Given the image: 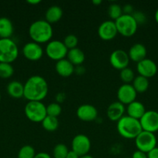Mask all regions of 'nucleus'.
<instances>
[{
    "label": "nucleus",
    "instance_id": "20e7f679",
    "mask_svg": "<svg viewBox=\"0 0 158 158\" xmlns=\"http://www.w3.org/2000/svg\"><path fill=\"white\" fill-rule=\"evenodd\" d=\"M18 55V46L12 39H0V63H12Z\"/></svg>",
    "mask_w": 158,
    "mask_h": 158
},
{
    "label": "nucleus",
    "instance_id": "423d86ee",
    "mask_svg": "<svg viewBox=\"0 0 158 158\" xmlns=\"http://www.w3.org/2000/svg\"><path fill=\"white\" fill-rule=\"evenodd\" d=\"M118 33L125 37H130L136 33L138 24L132 15L122 14L115 21Z\"/></svg>",
    "mask_w": 158,
    "mask_h": 158
},
{
    "label": "nucleus",
    "instance_id": "c03bdc74",
    "mask_svg": "<svg viewBox=\"0 0 158 158\" xmlns=\"http://www.w3.org/2000/svg\"><path fill=\"white\" fill-rule=\"evenodd\" d=\"M79 158H94V157H93L92 156L89 155V154H86V155L81 156V157H80Z\"/></svg>",
    "mask_w": 158,
    "mask_h": 158
},
{
    "label": "nucleus",
    "instance_id": "58836bf2",
    "mask_svg": "<svg viewBox=\"0 0 158 158\" xmlns=\"http://www.w3.org/2000/svg\"><path fill=\"white\" fill-rule=\"evenodd\" d=\"M56 99H57V101L58 103H62L65 99V94L64 93H59L56 97Z\"/></svg>",
    "mask_w": 158,
    "mask_h": 158
},
{
    "label": "nucleus",
    "instance_id": "72a5a7b5",
    "mask_svg": "<svg viewBox=\"0 0 158 158\" xmlns=\"http://www.w3.org/2000/svg\"><path fill=\"white\" fill-rule=\"evenodd\" d=\"M132 16L134 18V19L136 20V23L138 25L143 24L146 20H147V17H146L145 14L142 12H139V11H136V12L134 11L133 13L132 14Z\"/></svg>",
    "mask_w": 158,
    "mask_h": 158
},
{
    "label": "nucleus",
    "instance_id": "6e6552de",
    "mask_svg": "<svg viewBox=\"0 0 158 158\" xmlns=\"http://www.w3.org/2000/svg\"><path fill=\"white\" fill-rule=\"evenodd\" d=\"M45 52L50 59L57 62L65 59L68 49H67L63 42L60 40H52L46 44Z\"/></svg>",
    "mask_w": 158,
    "mask_h": 158
},
{
    "label": "nucleus",
    "instance_id": "b1692460",
    "mask_svg": "<svg viewBox=\"0 0 158 158\" xmlns=\"http://www.w3.org/2000/svg\"><path fill=\"white\" fill-rule=\"evenodd\" d=\"M67 57H68L67 59L74 66H81L85 60V55L84 52L77 47L69 49L67 54Z\"/></svg>",
    "mask_w": 158,
    "mask_h": 158
},
{
    "label": "nucleus",
    "instance_id": "7ed1b4c3",
    "mask_svg": "<svg viewBox=\"0 0 158 158\" xmlns=\"http://www.w3.org/2000/svg\"><path fill=\"white\" fill-rule=\"evenodd\" d=\"M116 128L121 137L129 140H135V138L143 131L139 120L129 116H123L117 122Z\"/></svg>",
    "mask_w": 158,
    "mask_h": 158
},
{
    "label": "nucleus",
    "instance_id": "4be33fe9",
    "mask_svg": "<svg viewBox=\"0 0 158 158\" xmlns=\"http://www.w3.org/2000/svg\"><path fill=\"white\" fill-rule=\"evenodd\" d=\"M13 31L12 21L7 17H0V39H9Z\"/></svg>",
    "mask_w": 158,
    "mask_h": 158
},
{
    "label": "nucleus",
    "instance_id": "412c9836",
    "mask_svg": "<svg viewBox=\"0 0 158 158\" xmlns=\"http://www.w3.org/2000/svg\"><path fill=\"white\" fill-rule=\"evenodd\" d=\"M63 16V10L58 6H51L45 12V20L51 24L60 21Z\"/></svg>",
    "mask_w": 158,
    "mask_h": 158
},
{
    "label": "nucleus",
    "instance_id": "79ce46f5",
    "mask_svg": "<svg viewBox=\"0 0 158 158\" xmlns=\"http://www.w3.org/2000/svg\"><path fill=\"white\" fill-rule=\"evenodd\" d=\"M92 3L95 6H99L102 3V0H93Z\"/></svg>",
    "mask_w": 158,
    "mask_h": 158
},
{
    "label": "nucleus",
    "instance_id": "a878e982",
    "mask_svg": "<svg viewBox=\"0 0 158 158\" xmlns=\"http://www.w3.org/2000/svg\"><path fill=\"white\" fill-rule=\"evenodd\" d=\"M41 123L43 129L49 132H54L57 131L59 127V120L57 117H50V116H46Z\"/></svg>",
    "mask_w": 158,
    "mask_h": 158
},
{
    "label": "nucleus",
    "instance_id": "a18cd8bd",
    "mask_svg": "<svg viewBox=\"0 0 158 158\" xmlns=\"http://www.w3.org/2000/svg\"><path fill=\"white\" fill-rule=\"evenodd\" d=\"M0 103H1V93H0Z\"/></svg>",
    "mask_w": 158,
    "mask_h": 158
},
{
    "label": "nucleus",
    "instance_id": "bb28decb",
    "mask_svg": "<svg viewBox=\"0 0 158 158\" xmlns=\"http://www.w3.org/2000/svg\"><path fill=\"white\" fill-rule=\"evenodd\" d=\"M122 14H123V12H122V8L120 5L113 3V4H111L108 6V15L112 19L116 21Z\"/></svg>",
    "mask_w": 158,
    "mask_h": 158
},
{
    "label": "nucleus",
    "instance_id": "f03ea898",
    "mask_svg": "<svg viewBox=\"0 0 158 158\" xmlns=\"http://www.w3.org/2000/svg\"><path fill=\"white\" fill-rule=\"evenodd\" d=\"M54 34L51 24L45 19H39L33 22L29 26V35L35 43H49Z\"/></svg>",
    "mask_w": 158,
    "mask_h": 158
},
{
    "label": "nucleus",
    "instance_id": "a19ab883",
    "mask_svg": "<svg viewBox=\"0 0 158 158\" xmlns=\"http://www.w3.org/2000/svg\"><path fill=\"white\" fill-rule=\"evenodd\" d=\"M41 2L40 0H27V3L30 5H37Z\"/></svg>",
    "mask_w": 158,
    "mask_h": 158
},
{
    "label": "nucleus",
    "instance_id": "c85d7f7f",
    "mask_svg": "<svg viewBox=\"0 0 158 158\" xmlns=\"http://www.w3.org/2000/svg\"><path fill=\"white\" fill-rule=\"evenodd\" d=\"M13 73L14 69L11 63H0V78H10Z\"/></svg>",
    "mask_w": 158,
    "mask_h": 158
},
{
    "label": "nucleus",
    "instance_id": "c756f323",
    "mask_svg": "<svg viewBox=\"0 0 158 158\" xmlns=\"http://www.w3.org/2000/svg\"><path fill=\"white\" fill-rule=\"evenodd\" d=\"M120 79L125 84H130L135 79L134 72L132 69L127 67L120 71Z\"/></svg>",
    "mask_w": 158,
    "mask_h": 158
},
{
    "label": "nucleus",
    "instance_id": "0eeeda50",
    "mask_svg": "<svg viewBox=\"0 0 158 158\" xmlns=\"http://www.w3.org/2000/svg\"><path fill=\"white\" fill-rule=\"evenodd\" d=\"M156 142L157 140L154 134L144 131H143L135 138V144L138 151H140L146 154L156 148Z\"/></svg>",
    "mask_w": 158,
    "mask_h": 158
},
{
    "label": "nucleus",
    "instance_id": "dca6fc26",
    "mask_svg": "<svg viewBox=\"0 0 158 158\" xmlns=\"http://www.w3.org/2000/svg\"><path fill=\"white\" fill-rule=\"evenodd\" d=\"M76 114L77 118L82 121H93L98 117V110L93 105L82 104L77 109Z\"/></svg>",
    "mask_w": 158,
    "mask_h": 158
},
{
    "label": "nucleus",
    "instance_id": "c9c22d12",
    "mask_svg": "<svg viewBox=\"0 0 158 158\" xmlns=\"http://www.w3.org/2000/svg\"><path fill=\"white\" fill-rule=\"evenodd\" d=\"M132 158H147V154L140 151H136L133 152Z\"/></svg>",
    "mask_w": 158,
    "mask_h": 158
},
{
    "label": "nucleus",
    "instance_id": "4c0bfd02",
    "mask_svg": "<svg viewBox=\"0 0 158 158\" xmlns=\"http://www.w3.org/2000/svg\"><path fill=\"white\" fill-rule=\"evenodd\" d=\"M34 158H51L50 156L45 152H40L35 155Z\"/></svg>",
    "mask_w": 158,
    "mask_h": 158
},
{
    "label": "nucleus",
    "instance_id": "393cba45",
    "mask_svg": "<svg viewBox=\"0 0 158 158\" xmlns=\"http://www.w3.org/2000/svg\"><path fill=\"white\" fill-rule=\"evenodd\" d=\"M149 85H150V83H149L148 79L139 75L135 77L133 81V86L137 94L138 93L143 94L146 92L148 89Z\"/></svg>",
    "mask_w": 158,
    "mask_h": 158
},
{
    "label": "nucleus",
    "instance_id": "9d476101",
    "mask_svg": "<svg viewBox=\"0 0 158 158\" xmlns=\"http://www.w3.org/2000/svg\"><path fill=\"white\" fill-rule=\"evenodd\" d=\"M143 131L150 133L158 131V112L155 110H147L139 120Z\"/></svg>",
    "mask_w": 158,
    "mask_h": 158
},
{
    "label": "nucleus",
    "instance_id": "f3484780",
    "mask_svg": "<svg viewBox=\"0 0 158 158\" xmlns=\"http://www.w3.org/2000/svg\"><path fill=\"white\" fill-rule=\"evenodd\" d=\"M125 111V106L120 102L116 101L112 103L107 108V117L112 121H119Z\"/></svg>",
    "mask_w": 158,
    "mask_h": 158
},
{
    "label": "nucleus",
    "instance_id": "e433bc0d",
    "mask_svg": "<svg viewBox=\"0 0 158 158\" xmlns=\"http://www.w3.org/2000/svg\"><path fill=\"white\" fill-rule=\"evenodd\" d=\"M147 158H158V148L156 147L153 150L147 153Z\"/></svg>",
    "mask_w": 158,
    "mask_h": 158
},
{
    "label": "nucleus",
    "instance_id": "f257e3e1",
    "mask_svg": "<svg viewBox=\"0 0 158 158\" xmlns=\"http://www.w3.org/2000/svg\"><path fill=\"white\" fill-rule=\"evenodd\" d=\"M48 83L41 76L29 77L24 84L23 97L28 101H42L48 94Z\"/></svg>",
    "mask_w": 158,
    "mask_h": 158
},
{
    "label": "nucleus",
    "instance_id": "5701e85b",
    "mask_svg": "<svg viewBox=\"0 0 158 158\" xmlns=\"http://www.w3.org/2000/svg\"><path fill=\"white\" fill-rule=\"evenodd\" d=\"M7 93L11 97L14 99H20L23 97L24 85L20 82L14 80L11 81L7 85Z\"/></svg>",
    "mask_w": 158,
    "mask_h": 158
},
{
    "label": "nucleus",
    "instance_id": "f704fd0d",
    "mask_svg": "<svg viewBox=\"0 0 158 158\" xmlns=\"http://www.w3.org/2000/svg\"><path fill=\"white\" fill-rule=\"evenodd\" d=\"M134 10H133V7L132 5L126 4L122 7V12L125 15H132L133 13Z\"/></svg>",
    "mask_w": 158,
    "mask_h": 158
},
{
    "label": "nucleus",
    "instance_id": "ddd939ff",
    "mask_svg": "<svg viewBox=\"0 0 158 158\" xmlns=\"http://www.w3.org/2000/svg\"><path fill=\"white\" fill-rule=\"evenodd\" d=\"M137 93L131 84H122L119 86L117 91V98L119 102L123 105H129L135 101Z\"/></svg>",
    "mask_w": 158,
    "mask_h": 158
},
{
    "label": "nucleus",
    "instance_id": "9b49d317",
    "mask_svg": "<svg viewBox=\"0 0 158 158\" xmlns=\"http://www.w3.org/2000/svg\"><path fill=\"white\" fill-rule=\"evenodd\" d=\"M129 60L128 53L122 49H116L112 52L109 57V62L112 66L120 71L128 67Z\"/></svg>",
    "mask_w": 158,
    "mask_h": 158
},
{
    "label": "nucleus",
    "instance_id": "cd10ccee",
    "mask_svg": "<svg viewBox=\"0 0 158 158\" xmlns=\"http://www.w3.org/2000/svg\"><path fill=\"white\" fill-rule=\"evenodd\" d=\"M35 149L30 145L22 147L17 154V158H34L36 155Z\"/></svg>",
    "mask_w": 158,
    "mask_h": 158
},
{
    "label": "nucleus",
    "instance_id": "2f4dec72",
    "mask_svg": "<svg viewBox=\"0 0 158 158\" xmlns=\"http://www.w3.org/2000/svg\"><path fill=\"white\" fill-rule=\"evenodd\" d=\"M62 108L58 103H51L46 106V115L57 117L60 115Z\"/></svg>",
    "mask_w": 158,
    "mask_h": 158
},
{
    "label": "nucleus",
    "instance_id": "473e14b6",
    "mask_svg": "<svg viewBox=\"0 0 158 158\" xmlns=\"http://www.w3.org/2000/svg\"><path fill=\"white\" fill-rule=\"evenodd\" d=\"M63 43L67 47V49L69 50V49H74V48L77 47V43H78V39L74 34H69V35L65 36Z\"/></svg>",
    "mask_w": 158,
    "mask_h": 158
},
{
    "label": "nucleus",
    "instance_id": "ea45409f",
    "mask_svg": "<svg viewBox=\"0 0 158 158\" xmlns=\"http://www.w3.org/2000/svg\"><path fill=\"white\" fill-rule=\"evenodd\" d=\"M78 155H77V154H76L74 151H73L72 150L71 151H69V152H68V155H67L66 158H79Z\"/></svg>",
    "mask_w": 158,
    "mask_h": 158
},
{
    "label": "nucleus",
    "instance_id": "39448f33",
    "mask_svg": "<svg viewBox=\"0 0 158 158\" xmlns=\"http://www.w3.org/2000/svg\"><path fill=\"white\" fill-rule=\"evenodd\" d=\"M28 120L34 123H41L46 117V106L42 101H28L24 108Z\"/></svg>",
    "mask_w": 158,
    "mask_h": 158
},
{
    "label": "nucleus",
    "instance_id": "6ab92c4d",
    "mask_svg": "<svg viewBox=\"0 0 158 158\" xmlns=\"http://www.w3.org/2000/svg\"><path fill=\"white\" fill-rule=\"evenodd\" d=\"M74 66L68 59H63L56 63L55 69L59 76L62 77H68L74 72Z\"/></svg>",
    "mask_w": 158,
    "mask_h": 158
},
{
    "label": "nucleus",
    "instance_id": "7c9ffc66",
    "mask_svg": "<svg viewBox=\"0 0 158 158\" xmlns=\"http://www.w3.org/2000/svg\"><path fill=\"white\" fill-rule=\"evenodd\" d=\"M68 152L69 151L66 145L64 143H58L53 150V155L54 158H66Z\"/></svg>",
    "mask_w": 158,
    "mask_h": 158
},
{
    "label": "nucleus",
    "instance_id": "aec40b11",
    "mask_svg": "<svg viewBox=\"0 0 158 158\" xmlns=\"http://www.w3.org/2000/svg\"><path fill=\"white\" fill-rule=\"evenodd\" d=\"M146 111L147 110H146L144 105L141 102L136 101V100L129 103L126 108V112L128 114L127 116L139 120L143 116Z\"/></svg>",
    "mask_w": 158,
    "mask_h": 158
},
{
    "label": "nucleus",
    "instance_id": "a211bd4d",
    "mask_svg": "<svg viewBox=\"0 0 158 158\" xmlns=\"http://www.w3.org/2000/svg\"><path fill=\"white\" fill-rule=\"evenodd\" d=\"M147 54V50L146 46L142 43H135L130 47L128 55L129 60L132 61L139 63L143 60L146 59Z\"/></svg>",
    "mask_w": 158,
    "mask_h": 158
},
{
    "label": "nucleus",
    "instance_id": "f8f14e48",
    "mask_svg": "<svg viewBox=\"0 0 158 158\" xmlns=\"http://www.w3.org/2000/svg\"><path fill=\"white\" fill-rule=\"evenodd\" d=\"M98 34L99 37L105 41L113 40L118 34L115 21L106 20L101 23L98 29Z\"/></svg>",
    "mask_w": 158,
    "mask_h": 158
},
{
    "label": "nucleus",
    "instance_id": "37998d69",
    "mask_svg": "<svg viewBox=\"0 0 158 158\" xmlns=\"http://www.w3.org/2000/svg\"><path fill=\"white\" fill-rule=\"evenodd\" d=\"M154 18H155V20H156V23H158V9H156V12H155V15H154Z\"/></svg>",
    "mask_w": 158,
    "mask_h": 158
},
{
    "label": "nucleus",
    "instance_id": "2eb2a0df",
    "mask_svg": "<svg viewBox=\"0 0 158 158\" xmlns=\"http://www.w3.org/2000/svg\"><path fill=\"white\" fill-rule=\"evenodd\" d=\"M136 69L139 76L149 79L156 75L157 73V66L154 61L150 59L146 58L137 63Z\"/></svg>",
    "mask_w": 158,
    "mask_h": 158
},
{
    "label": "nucleus",
    "instance_id": "4468645a",
    "mask_svg": "<svg viewBox=\"0 0 158 158\" xmlns=\"http://www.w3.org/2000/svg\"><path fill=\"white\" fill-rule=\"evenodd\" d=\"M23 54L25 58L30 61H37L43 56V49L39 43L29 42L23 46Z\"/></svg>",
    "mask_w": 158,
    "mask_h": 158
},
{
    "label": "nucleus",
    "instance_id": "1a4fd4ad",
    "mask_svg": "<svg viewBox=\"0 0 158 158\" xmlns=\"http://www.w3.org/2000/svg\"><path fill=\"white\" fill-rule=\"evenodd\" d=\"M91 140L88 136L85 134H77L73 138L71 142V148L79 157L86 155L91 149Z\"/></svg>",
    "mask_w": 158,
    "mask_h": 158
}]
</instances>
